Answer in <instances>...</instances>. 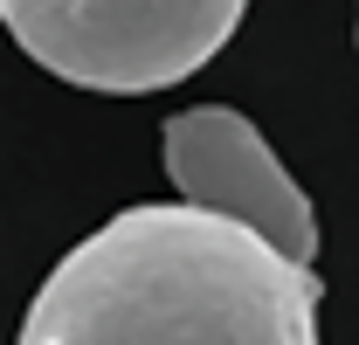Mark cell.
<instances>
[{"label": "cell", "instance_id": "1", "mask_svg": "<svg viewBox=\"0 0 359 345\" xmlns=\"http://www.w3.org/2000/svg\"><path fill=\"white\" fill-rule=\"evenodd\" d=\"M325 283L242 221L125 208L42 276L14 345H318Z\"/></svg>", "mask_w": 359, "mask_h": 345}, {"label": "cell", "instance_id": "2", "mask_svg": "<svg viewBox=\"0 0 359 345\" xmlns=\"http://www.w3.org/2000/svg\"><path fill=\"white\" fill-rule=\"evenodd\" d=\"M249 0H0L7 35L48 76L111 97L166 90L208 69Z\"/></svg>", "mask_w": 359, "mask_h": 345}, {"label": "cell", "instance_id": "3", "mask_svg": "<svg viewBox=\"0 0 359 345\" xmlns=\"http://www.w3.org/2000/svg\"><path fill=\"white\" fill-rule=\"evenodd\" d=\"M166 180L180 187L187 208L242 221L276 256H290V262L318 256V215L304 201V187L283 172V159L269 152V138L242 111L194 104V111L166 118Z\"/></svg>", "mask_w": 359, "mask_h": 345}]
</instances>
